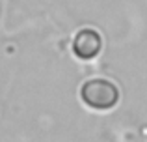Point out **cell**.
I'll return each instance as SVG.
<instances>
[{
  "instance_id": "7a4b0ae2",
  "label": "cell",
  "mask_w": 147,
  "mask_h": 142,
  "mask_svg": "<svg viewBox=\"0 0 147 142\" xmlns=\"http://www.w3.org/2000/svg\"><path fill=\"white\" fill-rule=\"evenodd\" d=\"M100 51V36L95 30H82L76 34L75 37V52L80 58L88 60L97 56V52Z\"/></svg>"
},
{
  "instance_id": "6da1fadb",
  "label": "cell",
  "mask_w": 147,
  "mask_h": 142,
  "mask_svg": "<svg viewBox=\"0 0 147 142\" xmlns=\"http://www.w3.org/2000/svg\"><path fill=\"white\" fill-rule=\"evenodd\" d=\"M80 95L93 109H110L117 103L119 90L115 88V84H112L106 79H93L82 86Z\"/></svg>"
}]
</instances>
